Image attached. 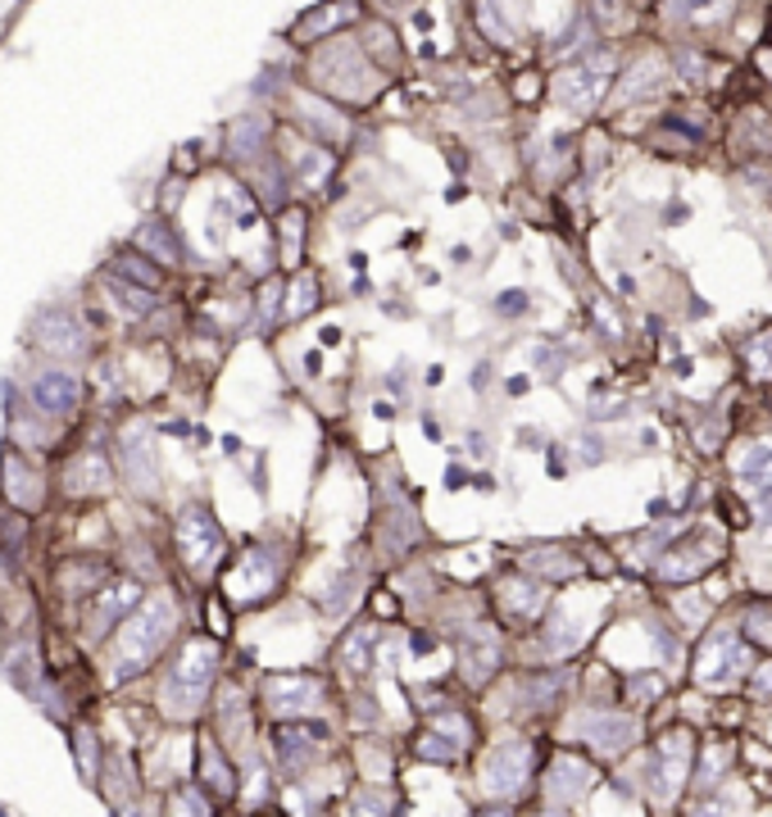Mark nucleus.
<instances>
[{"label":"nucleus","mask_w":772,"mask_h":817,"mask_svg":"<svg viewBox=\"0 0 772 817\" xmlns=\"http://www.w3.org/2000/svg\"><path fill=\"white\" fill-rule=\"evenodd\" d=\"M200 786L219 799H232L237 795V768H232L227 749L214 740V736H200Z\"/></svg>","instance_id":"24"},{"label":"nucleus","mask_w":772,"mask_h":817,"mask_svg":"<svg viewBox=\"0 0 772 817\" xmlns=\"http://www.w3.org/2000/svg\"><path fill=\"white\" fill-rule=\"evenodd\" d=\"M273 745H278V768L287 776H305L310 763L318 759V749H323V731L305 727V723H287V727H278Z\"/></svg>","instance_id":"22"},{"label":"nucleus","mask_w":772,"mask_h":817,"mask_svg":"<svg viewBox=\"0 0 772 817\" xmlns=\"http://www.w3.org/2000/svg\"><path fill=\"white\" fill-rule=\"evenodd\" d=\"M473 817H518V813H514V808H510L505 799H500V804H486V808H478Z\"/></svg>","instance_id":"33"},{"label":"nucleus","mask_w":772,"mask_h":817,"mask_svg":"<svg viewBox=\"0 0 772 817\" xmlns=\"http://www.w3.org/2000/svg\"><path fill=\"white\" fill-rule=\"evenodd\" d=\"M741 636L754 645V650H768L772 654V600H754L746 613H741Z\"/></svg>","instance_id":"27"},{"label":"nucleus","mask_w":772,"mask_h":817,"mask_svg":"<svg viewBox=\"0 0 772 817\" xmlns=\"http://www.w3.org/2000/svg\"><path fill=\"white\" fill-rule=\"evenodd\" d=\"M150 259L146 255H114L110 259V278H119V282H127V287H142V291H159L164 287V272L159 268H146Z\"/></svg>","instance_id":"26"},{"label":"nucleus","mask_w":772,"mask_h":817,"mask_svg":"<svg viewBox=\"0 0 772 817\" xmlns=\"http://www.w3.org/2000/svg\"><path fill=\"white\" fill-rule=\"evenodd\" d=\"M727 550H731L727 527L695 518L682 531H673V540H668L663 550L650 559V572H654V582H663V586H695L714 568L727 563Z\"/></svg>","instance_id":"3"},{"label":"nucleus","mask_w":772,"mask_h":817,"mask_svg":"<svg viewBox=\"0 0 772 817\" xmlns=\"http://www.w3.org/2000/svg\"><path fill=\"white\" fill-rule=\"evenodd\" d=\"M663 19L691 37H709V32L731 27L736 0H663Z\"/></svg>","instance_id":"17"},{"label":"nucleus","mask_w":772,"mask_h":817,"mask_svg":"<svg viewBox=\"0 0 772 817\" xmlns=\"http://www.w3.org/2000/svg\"><path fill=\"white\" fill-rule=\"evenodd\" d=\"M591 786H595V768L586 759H578V754H559L550 763V772H546V799L555 808H568V804L586 799Z\"/></svg>","instance_id":"18"},{"label":"nucleus","mask_w":772,"mask_h":817,"mask_svg":"<svg viewBox=\"0 0 772 817\" xmlns=\"http://www.w3.org/2000/svg\"><path fill=\"white\" fill-rule=\"evenodd\" d=\"M532 776V749L527 740H500L491 754L482 759V776L478 786L486 799H514Z\"/></svg>","instance_id":"12"},{"label":"nucleus","mask_w":772,"mask_h":817,"mask_svg":"<svg viewBox=\"0 0 772 817\" xmlns=\"http://www.w3.org/2000/svg\"><path fill=\"white\" fill-rule=\"evenodd\" d=\"M631 5L636 0H586V14L600 27V37H609V32H623L631 23Z\"/></svg>","instance_id":"28"},{"label":"nucleus","mask_w":772,"mask_h":817,"mask_svg":"<svg viewBox=\"0 0 772 817\" xmlns=\"http://www.w3.org/2000/svg\"><path fill=\"white\" fill-rule=\"evenodd\" d=\"M323 695L327 691L314 672H273L264 681V704H268V713H278L282 723H305L323 704Z\"/></svg>","instance_id":"13"},{"label":"nucleus","mask_w":772,"mask_h":817,"mask_svg":"<svg viewBox=\"0 0 772 817\" xmlns=\"http://www.w3.org/2000/svg\"><path fill=\"white\" fill-rule=\"evenodd\" d=\"M695 754H700V749H695V740L686 731L659 736V745H654V795L663 804H673L682 795V786L695 772Z\"/></svg>","instance_id":"14"},{"label":"nucleus","mask_w":772,"mask_h":817,"mask_svg":"<svg viewBox=\"0 0 772 817\" xmlns=\"http://www.w3.org/2000/svg\"><path fill=\"white\" fill-rule=\"evenodd\" d=\"M350 817H391V795H382V791H363L359 804L350 808Z\"/></svg>","instance_id":"32"},{"label":"nucleus","mask_w":772,"mask_h":817,"mask_svg":"<svg viewBox=\"0 0 772 817\" xmlns=\"http://www.w3.org/2000/svg\"><path fill=\"white\" fill-rule=\"evenodd\" d=\"M678 82L673 74V59L659 55V51H641L631 55L618 78H614V91H609V110H631V105H650V100H659L668 87Z\"/></svg>","instance_id":"10"},{"label":"nucleus","mask_w":772,"mask_h":817,"mask_svg":"<svg viewBox=\"0 0 772 817\" xmlns=\"http://www.w3.org/2000/svg\"><path fill=\"white\" fill-rule=\"evenodd\" d=\"M137 250H150V255H155V264H164V268L182 259V250H178V236H174L169 227H164V223H146V227H142V236H137Z\"/></svg>","instance_id":"29"},{"label":"nucleus","mask_w":772,"mask_h":817,"mask_svg":"<svg viewBox=\"0 0 772 817\" xmlns=\"http://www.w3.org/2000/svg\"><path fill=\"white\" fill-rule=\"evenodd\" d=\"M736 477H741V491L768 495L772 491V440H763V446H750V455L741 459Z\"/></svg>","instance_id":"25"},{"label":"nucleus","mask_w":772,"mask_h":817,"mask_svg":"<svg viewBox=\"0 0 772 817\" xmlns=\"http://www.w3.org/2000/svg\"><path fill=\"white\" fill-rule=\"evenodd\" d=\"M578 731L595 754H623V749H631L641 723L623 708H586V713H578Z\"/></svg>","instance_id":"15"},{"label":"nucleus","mask_w":772,"mask_h":817,"mask_svg":"<svg viewBox=\"0 0 772 817\" xmlns=\"http://www.w3.org/2000/svg\"><path fill=\"white\" fill-rule=\"evenodd\" d=\"M323 304H327V291H323V278L314 268L287 272V282H282V323H305V318H314L323 310Z\"/></svg>","instance_id":"23"},{"label":"nucleus","mask_w":772,"mask_h":817,"mask_svg":"<svg viewBox=\"0 0 772 817\" xmlns=\"http://www.w3.org/2000/svg\"><path fill=\"white\" fill-rule=\"evenodd\" d=\"M174 631H178V600L169 591L142 600L114 631V681L146 672L164 654V645L174 640Z\"/></svg>","instance_id":"2"},{"label":"nucleus","mask_w":772,"mask_h":817,"mask_svg":"<svg viewBox=\"0 0 772 817\" xmlns=\"http://www.w3.org/2000/svg\"><path fill=\"white\" fill-rule=\"evenodd\" d=\"M614 68H618L614 46H595V51L578 55V59L568 64L563 74L550 82V100H555V105H563L568 114L586 119V114H595V110L609 105V91H614V78H618Z\"/></svg>","instance_id":"5"},{"label":"nucleus","mask_w":772,"mask_h":817,"mask_svg":"<svg viewBox=\"0 0 772 817\" xmlns=\"http://www.w3.org/2000/svg\"><path fill=\"white\" fill-rule=\"evenodd\" d=\"M169 817H214L210 791L205 786H178L169 795Z\"/></svg>","instance_id":"30"},{"label":"nucleus","mask_w":772,"mask_h":817,"mask_svg":"<svg viewBox=\"0 0 772 817\" xmlns=\"http://www.w3.org/2000/svg\"><path fill=\"white\" fill-rule=\"evenodd\" d=\"M586 545H573V540H527L518 545L514 563L532 577H541L546 586L563 591V586H578V582H591V555H582Z\"/></svg>","instance_id":"9"},{"label":"nucleus","mask_w":772,"mask_h":817,"mask_svg":"<svg viewBox=\"0 0 772 817\" xmlns=\"http://www.w3.org/2000/svg\"><path fill=\"white\" fill-rule=\"evenodd\" d=\"M287 168H291V187L295 191L323 195L332 187V174H337V150L323 146V142H310V146H300V155L295 150L287 155Z\"/></svg>","instance_id":"19"},{"label":"nucleus","mask_w":772,"mask_h":817,"mask_svg":"<svg viewBox=\"0 0 772 817\" xmlns=\"http://www.w3.org/2000/svg\"><path fill=\"white\" fill-rule=\"evenodd\" d=\"M174 550H178L182 568L191 577H200V582L227 568V559H232L227 555V531H223V523L214 518V508L205 500H191V504L178 508V518H174Z\"/></svg>","instance_id":"6"},{"label":"nucleus","mask_w":772,"mask_h":817,"mask_svg":"<svg viewBox=\"0 0 772 817\" xmlns=\"http://www.w3.org/2000/svg\"><path fill=\"white\" fill-rule=\"evenodd\" d=\"M219 663H223V650L214 636H187L178 645V654L169 663V676H164L159 686V700H164V713L178 723L195 718L200 708H205L210 691H214V676H219Z\"/></svg>","instance_id":"4"},{"label":"nucleus","mask_w":772,"mask_h":817,"mask_svg":"<svg viewBox=\"0 0 772 817\" xmlns=\"http://www.w3.org/2000/svg\"><path fill=\"white\" fill-rule=\"evenodd\" d=\"M750 672H754V645L741 636V627L718 623V627L704 631L700 650H695V668H691V676L700 681V686L727 691L731 681H741Z\"/></svg>","instance_id":"8"},{"label":"nucleus","mask_w":772,"mask_h":817,"mask_svg":"<svg viewBox=\"0 0 772 817\" xmlns=\"http://www.w3.org/2000/svg\"><path fill=\"white\" fill-rule=\"evenodd\" d=\"M305 87L337 100V105H350V110H363L373 105L387 87V74L378 68V59L363 51V42L355 32H337V37H327L310 51V64H305Z\"/></svg>","instance_id":"1"},{"label":"nucleus","mask_w":772,"mask_h":817,"mask_svg":"<svg viewBox=\"0 0 772 817\" xmlns=\"http://www.w3.org/2000/svg\"><path fill=\"white\" fill-rule=\"evenodd\" d=\"M550 600H555V586H546L541 577L523 572L518 563H510V568L491 582V604H495V613H500L505 623H518V627H523V623H536V627H541Z\"/></svg>","instance_id":"11"},{"label":"nucleus","mask_w":772,"mask_h":817,"mask_svg":"<svg viewBox=\"0 0 772 817\" xmlns=\"http://www.w3.org/2000/svg\"><path fill=\"white\" fill-rule=\"evenodd\" d=\"M32 336H37L42 350H55V355H82L87 350V327L78 323L74 310H42L37 323H32Z\"/></svg>","instance_id":"20"},{"label":"nucleus","mask_w":772,"mask_h":817,"mask_svg":"<svg viewBox=\"0 0 772 817\" xmlns=\"http://www.w3.org/2000/svg\"><path fill=\"white\" fill-rule=\"evenodd\" d=\"M27 395L46 418H74L82 408V382L69 368H42L37 378L27 382Z\"/></svg>","instance_id":"16"},{"label":"nucleus","mask_w":772,"mask_h":817,"mask_svg":"<svg viewBox=\"0 0 772 817\" xmlns=\"http://www.w3.org/2000/svg\"><path fill=\"white\" fill-rule=\"evenodd\" d=\"M137 604H142V586L137 582H110V586H100L96 591V604H91V618H87V631L91 636H105L110 627L119 631L123 618Z\"/></svg>","instance_id":"21"},{"label":"nucleus","mask_w":772,"mask_h":817,"mask_svg":"<svg viewBox=\"0 0 772 817\" xmlns=\"http://www.w3.org/2000/svg\"><path fill=\"white\" fill-rule=\"evenodd\" d=\"M74 749H78L82 776L96 781V776H100V740H96V731H91V727H78V731H74Z\"/></svg>","instance_id":"31"},{"label":"nucleus","mask_w":772,"mask_h":817,"mask_svg":"<svg viewBox=\"0 0 772 817\" xmlns=\"http://www.w3.org/2000/svg\"><path fill=\"white\" fill-rule=\"evenodd\" d=\"M287 577V559L282 550H273V545H246L242 555H232L227 568H223V600L232 608H255L264 604L268 595H278Z\"/></svg>","instance_id":"7"}]
</instances>
